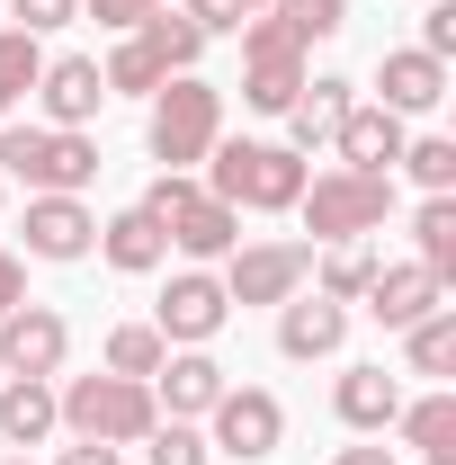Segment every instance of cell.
Returning <instances> with one entry per match:
<instances>
[{"instance_id":"31","label":"cell","mask_w":456,"mask_h":465,"mask_svg":"<svg viewBox=\"0 0 456 465\" xmlns=\"http://www.w3.org/2000/svg\"><path fill=\"white\" fill-rule=\"evenodd\" d=\"M215 448H206V430L197 420H153L144 430V465H206Z\"/></svg>"},{"instance_id":"26","label":"cell","mask_w":456,"mask_h":465,"mask_svg":"<svg viewBox=\"0 0 456 465\" xmlns=\"http://www.w3.org/2000/svg\"><path fill=\"white\" fill-rule=\"evenodd\" d=\"M411 260H421L439 287L456 278V197H421V206H411Z\"/></svg>"},{"instance_id":"9","label":"cell","mask_w":456,"mask_h":465,"mask_svg":"<svg viewBox=\"0 0 456 465\" xmlns=\"http://www.w3.org/2000/svg\"><path fill=\"white\" fill-rule=\"evenodd\" d=\"M313 278V242H233L224 251V295L233 304H286Z\"/></svg>"},{"instance_id":"40","label":"cell","mask_w":456,"mask_h":465,"mask_svg":"<svg viewBox=\"0 0 456 465\" xmlns=\"http://www.w3.org/2000/svg\"><path fill=\"white\" fill-rule=\"evenodd\" d=\"M242 9H251V18H269V9H278V0H242Z\"/></svg>"},{"instance_id":"11","label":"cell","mask_w":456,"mask_h":465,"mask_svg":"<svg viewBox=\"0 0 456 465\" xmlns=\"http://www.w3.org/2000/svg\"><path fill=\"white\" fill-rule=\"evenodd\" d=\"M72 358V322L55 304H9L0 313V376H63Z\"/></svg>"},{"instance_id":"16","label":"cell","mask_w":456,"mask_h":465,"mask_svg":"<svg viewBox=\"0 0 456 465\" xmlns=\"http://www.w3.org/2000/svg\"><path fill=\"white\" fill-rule=\"evenodd\" d=\"M448 99V63L421 54V45H394V54H376V108H394L402 125L411 116H430Z\"/></svg>"},{"instance_id":"2","label":"cell","mask_w":456,"mask_h":465,"mask_svg":"<svg viewBox=\"0 0 456 465\" xmlns=\"http://www.w3.org/2000/svg\"><path fill=\"white\" fill-rule=\"evenodd\" d=\"M0 179H27V197H81L99 179V134H72V125H18L0 116Z\"/></svg>"},{"instance_id":"13","label":"cell","mask_w":456,"mask_h":465,"mask_svg":"<svg viewBox=\"0 0 456 465\" xmlns=\"http://www.w3.org/2000/svg\"><path fill=\"white\" fill-rule=\"evenodd\" d=\"M224 385H233V376H224L215 349H171V358L153 367V403H162V420H206Z\"/></svg>"},{"instance_id":"30","label":"cell","mask_w":456,"mask_h":465,"mask_svg":"<svg viewBox=\"0 0 456 465\" xmlns=\"http://www.w3.org/2000/svg\"><path fill=\"white\" fill-rule=\"evenodd\" d=\"M394 171H411L421 197H456V143H448V134H411Z\"/></svg>"},{"instance_id":"3","label":"cell","mask_w":456,"mask_h":465,"mask_svg":"<svg viewBox=\"0 0 456 465\" xmlns=\"http://www.w3.org/2000/svg\"><path fill=\"white\" fill-rule=\"evenodd\" d=\"M153 224L171 232V251L188 260V269H206V260H224L233 242H242V215H233L224 197H206V179L197 171H162L144 197H134Z\"/></svg>"},{"instance_id":"17","label":"cell","mask_w":456,"mask_h":465,"mask_svg":"<svg viewBox=\"0 0 456 465\" xmlns=\"http://www.w3.org/2000/svg\"><path fill=\"white\" fill-rule=\"evenodd\" d=\"M349 108H358V81H349V72H304V90H295V108H286V153H322V143L341 134Z\"/></svg>"},{"instance_id":"39","label":"cell","mask_w":456,"mask_h":465,"mask_svg":"<svg viewBox=\"0 0 456 465\" xmlns=\"http://www.w3.org/2000/svg\"><path fill=\"white\" fill-rule=\"evenodd\" d=\"M55 465H125V457L99 448V439H72V448H55Z\"/></svg>"},{"instance_id":"1","label":"cell","mask_w":456,"mask_h":465,"mask_svg":"<svg viewBox=\"0 0 456 465\" xmlns=\"http://www.w3.org/2000/svg\"><path fill=\"white\" fill-rule=\"evenodd\" d=\"M206 171V197H224L233 215H295V197H304V153H286V143H260V134H215V153L197 162Z\"/></svg>"},{"instance_id":"36","label":"cell","mask_w":456,"mask_h":465,"mask_svg":"<svg viewBox=\"0 0 456 465\" xmlns=\"http://www.w3.org/2000/svg\"><path fill=\"white\" fill-rule=\"evenodd\" d=\"M421 54H439V63L456 54V0H430L421 9Z\"/></svg>"},{"instance_id":"7","label":"cell","mask_w":456,"mask_h":465,"mask_svg":"<svg viewBox=\"0 0 456 465\" xmlns=\"http://www.w3.org/2000/svg\"><path fill=\"white\" fill-rule=\"evenodd\" d=\"M233 36H242V108L286 116L304 90V45L286 36V18H242Z\"/></svg>"},{"instance_id":"33","label":"cell","mask_w":456,"mask_h":465,"mask_svg":"<svg viewBox=\"0 0 456 465\" xmlns=\"http://www.w3.org/2000/svg\"><path fill=\"white\" fill-rule=\"evenodd\" d=\"M0 9H9V27H27V36H55V27L81 18V0H0Z\"/></svg>"},{"instance_id":"14","label":"cell","mask_w":456,"mask_h":465,"mask_svg":"<svg viewBox=\"0 0 456 465\" xmlns=\"http://www.w3.org/2000/svg\"><path fill=\"white\" fill-rule=\"evenodd\" d=\"M402 143H411V125L394 108H376V99H358L341 116V134H332V153H341V171H367V179H394Z\"/></svg>"},{"instance_id":"23","label":"cell","mask_w":456,"mask_h":465,"mask_svg":"<svg viewBox=\"0 0 456 465\" xmlns=\"http://www.w3.org/2000/svg\"><path fill=\"white\" fill-rule=\"evenodd\" d=\"M394 430H402V448H411L421 465H456V394H448V385L421 394V403H402Z\"/></svg>"},{"instance_id":"18","label":"cell","mask_w":456,"mask_h":465,"mask_svg":"<svg viewBox=\"0 0 456 465\" xmlns=\"http://www.w3.org/2000/svg\"><path fill=\"white\" fill-rule=\"evenodd\" d=\"M349 341V304H332V295H286L278 304V349L304 367V358H341Z\"/></svg>"},{"instance_id":"10","label":"cell","mask_w":456,"mask_h":465,"mask_svg":"<svg viewBox=\"0 0 456 465\" xmlns=\"http://www.w3.org/2000/svg\"><path fill=\"white\" fill-rule=\"evenodd\" d=\"M233 322V295L215 269H171V287H162V304H153V331L171 349H215V331Z\"/></svg>"},{"instance_id":"25","label":"cell","mask_w":456,"mask_h":465,"mask_svg":"<svg viewBox=\"0 0 456 465\" xmlns=\"http://www.w3.org/2000/svg\"><path fill=\"white\" fill-rule=\"evenodd\" d=\"M376 251L367 242H322V260H313V295H332V304H358V295L376 287Z\"/></svg>"},{"instance_id":"20","label":"cell","mask_w":456,"mask_h":465,"mask_svg":"<svg viewBox=\"0 0 456 465\" xmlns=\"http://www.w3.org/2000/svg\"><path fill=\"white\" fill-rule=\"evenodd\" d=\"M332 411H341V430H358V439H385V430H394V411H402V385L385 376V367H341Z\"/></svg>"},{"instance_id":"38","label":"cell","mask_w":456,"mask_h":465,"mask_svg":"<svg viewBox=\"0 0 456 465\" xmlns=\"http://www.w3.org/2000/svg\"><path fill=\"white\" fill-rule=\"evenodd\" d=\"M332 465H402L385 439H358V448H332Z\"/></svg>"},{"instance_id":"6","label":"cell","mask_w":456,"mask_h":465,"mask_svg":"<svg viewBox=\"0 0 456 465\" xmlns=\"http://www.w3.org/2000/svg\"><path fill=\"white\" fill-rule=\"evenodd\" d=\"M295 215L313 242H367V232H385L394 215V179H367V171H313L304 179V197H295Z\"/></svg>"},{"instance_id":"4","label":"cell","mask_w":456,"mask_h":465,"mask_svg":"<svg viewBox=\"0 0 456 465\" xmlns=\"http://www.w3.org/2000/svg\"><path fill=\"white\" fill-rule=\"evenodd\" d=\"M215 134H224V90L197 81V72H171V81L153 90V108H144L153 162H162V171H197V162L215 153Z\"/></svg>"},{"instance_id":"34","label":"cell","mask_w":456,"mask_h":465,"mask_svg":"<svg viewBox=\"0 0 456 465\" xmlns=\"http://www.w3.org/2000/svg\"><path fill=\"white\" fill-rule=\"evenodd\" d=\"M153 9H171V0H81V18H99V27H116V36H125V27H144Z\"/></svg>"},{"instance_id":"22","label":"cell","mask_w":456,"mask_h":465,"mask_svg":"<svg viewBox=\"0 0 456 465\" xmlns=\"http://www.w3.org/2000/svg\"><path fill=\"white\" fill-rule=\"evenodd\" d=\"M55 430H63L55 376H0V439H9V448H45Z\"/></svg>"},{"instance_id":"5","label":"cell","mask_w":456,"mask_h":465,"mask_svg":"<svg viewBox=\"0 0 456 465\" xmlns=\"http://www.w3.org/2000/svg\"><path fill=\"white\" fill-rule=\"evenodd\" d=\"M55 411L72 439H99V448H134L153 420H162V403H153V385L144 376H72V385H55Z\"/></svg>"},{"instance_id":"15","label":"cell","mask_w":456,"mask_h":465,"mask_svg":"<svg viewBox=\"0 0 456 465\" xmlns=\"http://www.w3.org/2000/svg\"><path fill=\"white\" fill-rule=\"evenodd\" d=\"M90 242H99V215L81 197H27V260L72 269V260H90Z\"/></svg>"},{"instance_id":"28","label":"cell","mask_w":456,"mask_h":465,"mask_svg":"<svg viewBox=\"0 0 456 465\" xmlns=\"http://www.w3.org/2000/svg\"><path fill=\"white\" fill-rule=\"evenodd\" d=\"M162 358H171V341H162L153 322H116L108 349H99V367H108V376H144V385H153V367H162Z\"/></svg>"},{"instance_id":"21","label":"cell","mask_w":456,"mask_h":465,"mask_svg":"<svg viewBox=\"0 0 456 465\" xmlns=\"http://www.w3.org/2000/svg\"><path fill=\"white\" fill-rule=\"evenodd\" d=\"M90 251L108 260L116 278H153V269L171 260V232L153 224L144 206H125V215H108V224H99V242H90Z\"/></svg>"},{"instance_id":"19","label":"cell","mask_w":456,"mask_h":465,"mask_svg":"<svg viewBox=\"0 0 456 465\" xmlns=\"http://www.w3.org/2000/svg\"><path fill=\"white\" fill-rule=\"evenodd\" d=\"M358 304H367V313H376L385 331H411L421 313H439V304H448V287H439V278H430L421 260H402V269H376V287L358 295Z\"/></svg>"},{"instance_id":"8","label":"cell","mask_w":456,"mask_h":465,"mask_svg":"<svg viewBox=\"0 0 456 465\" xmlns=\"http://www.w3.org/2000/svg\"><path fill=\"white\" fill-rule=\"evenodd\" d=\"M206 420H215V430H206V448L233 457V465H269V457L286 448V403L269 394V385H224Z\"/></svg>"},{"instance_id":"41","label":"cell","mask_w":456,"mask_h":465,"mask_svg":"<svg viewBox=\"0 0 456 465\" xmlns=\"http://www.w3.org/2000/svg\"><path fill=\"white\" fill-rule=\"evenodd\" d=\"M0 206H9V179H0Z\"/></svg>"},{"instance_id":"12","label":"cell","mask_w":456,"mask_h":465,"mask_svg":"<svg viewBox=\"0 0 456 465\" xmlns=\"http://www.w3.org/2000/svg\"><path fill=\"white\" fill-rule=\"evenodd\" d=\"M36 125H72V134H90L99 108H108V81H99V54H45L36 72Z\"/></svg>"},{"instance_id":"24","label":"cell","mask_w":456,"mask_h":465,"mask_svg":"<svg viewBox=\"0 0 456 465\" xmlns=\"http://www.w3.org/2000/svg\"><path fill=\"white\" fill-rule=\"evenodd\" d=\"M125 36H134V54L153 63L162 81H171V72H197V54H206L197 18H179V9H153V18H144V27H125Z\"/></svg>"},{"instance_id":"35","label":"cell","mask_w":456,"mask_h":465,"mask_svg":"<svg viewBox=\"0 0 456 465\" xmlns=\"http://www.w3.org/2000/svg\"><path fill=\"white\" fill-rule=\"evenodd\" d=\"M179 18H197V36H233L251 9H242V0H179Z\"/></svg>"},{"instance_id":"29","label":"cell","mask_w":456,"mask_h":465,"mask_svg":"<svg viewBox=\"0 0 456 465\" xmlns=\"http://www.w3.org/2000/svg\"><path fill=\"white\" fill-rule=\"evenodd\" d=\"M36 72H45V45L27 27H0V116H18V99L36 90Z\"/></svg>"},{"instance_id":"27","label":"cell","mask_w":456,"mask_h":465,"mask_svg":"<svg viewBox=\"0 0 456 465\" xmlns=\"http://www.w3.org/2000/svg\"><path fill=\"white\" fill-rule=\"evenodd\" d=\"M402 358H411V376H456V304L421 313V322L402 331Z\"/></svg>"},{"instance_id":"32","label":"cell","mask_w":456,"mask_h":465,"mask_svg":"<svg viewBox=\"0 0 456 465\" xmlns=\"http://www.w3.org/2000/svg\"><path fill=\"white\" fill-rule=\"evenodd\" d=\"M269 18H286L295 45H313V36H341V27H349V0H278Z\"/></svg>"},{"instance_id":"42","label":"cell","mask_w":456,"mask_h":465,"mask_svg":"<svg viewBox=\"0 0 456 465\" xmlns=\"http://www.w3.org/2000/svg\"><path fill=\"white\" fill-rule=\"evenodd\" d=\"M0 465H27V457H0Z\"/></svg>"},{"instance_id":"37","label":"cell","mask_w":456,"mask_h":465,"mask_svg":"<svg viewBox=\"0 0 456 465\" xmlns=\"http://www.w3.org/2000/svg\"><path fill=\"white\" fill-rule=\"evenodd\" d=\"M9 304H27V260L0 242V313H9Z\"/></svg>"}]
</instances>
